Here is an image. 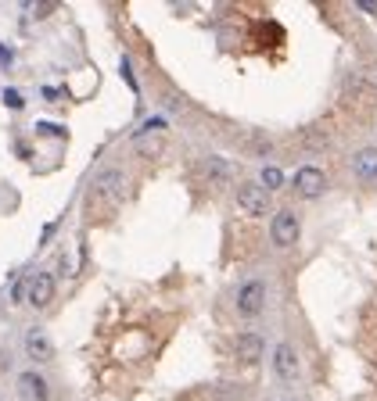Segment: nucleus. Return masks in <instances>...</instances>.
Here are the masks:
<instances>
[{
  "instance_id": "8",
  "label": "nucleus",
  "mask_w": 377,
  "mask_h": 401,
  "mask_svg": "<svg viewBox=\"0 0 377 401\" xmlns=\"http://www.w3.org/2000/svg\"><path fill=\"white\" fill-rule=\"evenodd\" d=\"M54 291H58L54 272H43V269L25 283V297H29V304H36V308H47V304L54 301Z\"/></svg>"
},
{
  "instance_id": "6",
  "label": "nucleus",
  "mask_w": 377,
  "mask_h": 401,
  "mask_svg": "<svg viewBox=\"0 0 377 401\" xmlns=\"http://www.w3.org/2000/svg\"><path fill=\"white\" fill-rule=\"evenodd\" d=\"M22 348H25V355L33 362H51L54 359V341H51V333H47L43 326H29L25 337H22Z\"/></svg>"
},
{
  "instance_id": "7",
  "label": "nucleus",
  "mask_w": 377,
  "mask_h": 401,
  "mask_svg": "<svg viewBox=\"0 0 377 401\" xmlns=\"http://www.w3.org/2000/svg\"><path fill=\"white\" fill-rule=\"evenodd\" d=\"M238 208L244 215H266L270 212V190H262L259 183H241L238 186Z\"/></svg>"
},
{
  "instance_id": "17",
  "label": "nucleus",
  "mask_w": 377,
  "mask_h": 401,
  "mask_svg": "<svg viewBox=\"0 0 377 401\" xmlns=\"http://www.w3.org/2000/svg\"><path fill=\"white\" fill-rule=\"evenodd\" d=\"M356 8L370 14V11H377V0H356Z\"/></svg>"
},
{
  "instance_id": "10",
  "label": "nucleus",
  "mask_w": 377,
  "mask_h": 401,
  "mask_svg": "<svg viewBox=\"0 0 377 401\" xmlns=\"http://www.w3.org/2000/svg\"><path fill=\"white\" fill-rule=\"evenodd\" d=\"M201 169H205V175H209L212 183H230L233 175H238V165L227 162V158H219V154H209Z\"/></svg>"
},
{
  "instance_id": "2",
  "label": "nucleus",
  "mask_w": 377,
  "mask_h": 401,
  "mask_svg": "<svg viewBox=\"0 0 377 401\" xmlns=\"http://www.w3.org/2000/svg\"><path fill=\"white\" fill-rule=\"evenodd\" d=\"M298 233H302V222H298L295 208H280V212L273 215V222H270V244L273 247H291L298 240Z\"/></svg>"
},
{
  "instance_id": "11",
  "label": "nucleus",
  "mask_w": 377,
  "mask_h": 401,
  "mask_svg": "<svg viewBox=\"0 0 377 401\" xmlns=\"http://www.w3.org/2000/svg\"><path fill=\"white\" fill-rule=\"evenodd\" d=\"M352 172L359 175V180L374 183V180H377V151H374V147L356 151V154H352Z\"/></svg>"
},
{
  "instance_id": "9",
  "label": "nucleus",
  "mask_w": 377,
  "mask_h": 401,
  "mask_svg": "<svg viewBox=\"0 0 377 401\" xmlns=\"http://www.w3.org/2000/svg\"><path fill=\"white\" fill-rule=\"evenodd\" d=\"M14 391H19V401H51V387H47V380L36 373V369H25V373H19V380H14Z\"/></svg>"
},
{
  "instance_id": "3",
  "label": "nucleus",
  "mask_w": 377,
  "mask_h": 401,
  "mask_svg": "<svg viewBox=\"0 0 377 401\" xmlns=\"http://www.w3.org/2000/svg\"><path fill=\"white\" fill-rule=\"evenodd\" d=\"M238 312L244 315V319H255L262 308H266V283L262 280H244L241 287H238Z\"/></svg>"
},
{
  "instance_id": "16",
  "label": "nucleus",
  "mask_w": 377,
  "mask_h": 401,
  "mask_svg": "<svg viewBox=\"0 0 377 401\" xmlns=\"http://www.w3.org/2000/svg\"><path fill=\"white\" fill-rule=\"evenodd\" d=\"M119 69H122V75H126V83H130V90H137V79H133V69H130V61L122 58V65H119Z\"/></svg>"
},
{
  "instance_id": "13",
  "label": "nucleus",
  "mask_w": 377,
  "mask_h": 401,
  "mask_svg": "<svg viewBox=\"0 0 377 401\" xmlns=\"http://www.w3.org/2000/svg\"><path fill=\"white\" fill-rule=\"evenodd\" d=\"M259 186H262V190H270V194H273L277 186H284V172H280V169H273V165H266V169L259 172Z\"/></svg>"
},
{
  "instance_id": "5",
  "label": "nucleus",
  "mask_w": 377,
  "mask_h": 401,
  "mask_svg": "<svg viewBox=\"0 0 377 401\" xmlns=\"http://www.w3.org/2000/svg\"><path fill=\"white\" fill-rule=\"evenodd\" d=\"M273 376L277 380H284V383H291V380H298V373H302V362H298V355H295V348L288 344V341H280V344H273Z\"/></svg>"
},
{
  "instance_id": "4",
  "label": "nucleus",
  "mask_w": 377,
  "mask_h": 401,
  "mask_svg": "<svg viewBox=\"0 0 377 401\" xmlns=\"http://www.w3.org/2000/svg\"><path fill=\"white\" fill-rule=\"evenodd\" d=\"M295 194L302 197V201H312V197H320L323 194V186H327V175H323V169H317V165H302L295 172Z\"/></svg>"
},
{
  "instance_id": "14",
  "label": "nucleus",
  "mask_w": 377,
  "mask_h": 401,
  "mask_svg": "<svg viewBox=\"0 0 377 401\" xmlns=\"http://www.w3.org/2000/svg\"><path fill=\"white\" fill-rule=\"evenodd\" d=\"M4 104H8V108H14V111H19V108H22L25 101H22V93H19V90H11V86H8V90H4Z\"/></svg>"
},
{
  "instance_id": "15",
  "label": "nucleus",
  "mask_w": 377,
  "mask_h": 401,
  "mask_svg": "<svg viewBox=\"0 0 377 401\" xmlns=\"http://www.w3.org/2000/svg\"><path fill=\"white\" fill-rule=\"evenodd\" d=\"M11 65H14V51L0 43V69H11Z\"/></svg>"
},
{
  "instance_id": "12",
  "label": "nucleus",
  "mask_w": 377,
  "mask_h": 401,
  "mask_svg": "<svg viewBox=\"0 0 377 401\" xmlns=\"http://www.w3.org/2000/svg\"><path fill=\"white\" fill-rule=\"evenodd\" d=\"M259 355H262V337H255V333H241V337H238V359L255 362Z\"/></svg>"
},
{
  "instance_id": "18",
  "label": "nucleus",
  "mask_w": 377,
  "mask_h": 401,
  "mask_svg": "<svg viewBox=\"0 0 377 401\" xmlns=\"http://www.w3.org/2000/svg\"><path fill=\"white\" fill-rule=\"evenodd\" d=\"M284 401H295V398H284Z\"/></svg>"
},
{
  "instance_id": "1",
  "label": "nucleus",
  "mask_w": 377,
  "mask_h": 401,
  "mask_svg": "<svg viewBox=\"0 0 377 401\" xmlns=\"http://www.w3.org/2000/svg\"><path fill=\"white\" fill-rule=\"evenodd\" d=\"M126 194V172L122 169H101L90 183V204H119Z\"/></svg>"
}]
</instances>
